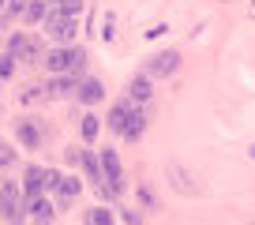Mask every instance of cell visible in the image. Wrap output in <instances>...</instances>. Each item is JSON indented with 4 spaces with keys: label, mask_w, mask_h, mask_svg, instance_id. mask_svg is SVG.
I'll use <instances>...</instances> for the list:
<instances>
[{
    "label": "cell",
    "mask_w": 255,
    "mask_h": 225,
    "mask_svg": "<svg viewBox=\"0 0 255 225\" xmlns=\"http://www.w3.org/2000/svg\"><path fill=\"white\" fill-rule=\"evenodd\" d=\"M41 64H45L53 75H60V72L79 75V72H83V64H87V53H83V49H53V53H49Z\"/></svg>",
    "instance_id": "6da1fadb"
},
{
    "label": "cell",
    "mask_w": 255,
    "mask_h": 225,
    "mask_svg": "<svg viewBox=\"0 0 255 225\" xmlns=\"http://www.w3.org/2000/svg\"><path fill=\"white\" fill-rule=\"evenodd\" d=\"M45 34L56 41H72L75 30H79V23H75V15H64V11H45Z\"/></svg>",
    "instance_id": "7a4b0ae2"
},
{
    "label": "cell",
    "mask_w": 255,
    "mask_h": 225,
    "mask_svg": "<svg viewBox=\"0 0 255 225\" xmlns=\"http://www.w3.org/2000/svg\"><path fill=\"white\" fill-rule=\"evenodd\" d=\"M98 165H102V180L113 188V195H120V192H124V169H120V158H117V150H102Z\"/></svg>",
    "instance_id": "3957f363"
},
{
    "label": "cell",
    "mask_w": 255,
    "mask_h": 225,
    "mask_svg": "<svg viewBox=\"0 0 255 225\" xmlns=\"http://www.w3.org/2000/svg\"><path fill=\"white\" fill-rule=\"evenodd\" d=\"M180 68V53L176 49H165V53H154L150 60H146V75L150 79H169V75Z\"/></svg>",
    "instance_id": "277c9868"
},
{
    "label": "cell",
    "mask_w": 255,
    "mask_h": 225,
    "mask_svg": "<svg viewBox=\"0 0 255 225\" xmlns=\"http://www.w3.org/2000/svg\"><path fill=\"white\" fill-rule=\"evenodd\" d=\"M56 177H60L56 169L30 165V169H26V177H23V192H26V195H41L45 188H53V184H56Z\"/></svg>",
    "instance_id": "5b68a950"
},
{
    "label": "cell",
    "mask_w": 255,
    "mask_h": 225,
    "mask_svg": "<svg viewBox=\"0 0 255 225\" xmlns=\"http://www.w3.org/2000/svg\"><path fill=\"white\" fill-rule=\"evenodd\" d=\"M8 56H11V60H38V41L26 38V34H11Z\"/></svg>",
    "instance_id": "8992f818"
},
{
    "label": "cell",
    "mask_w": 255,
    "mask_h": 225,
    "mask_svg": "<svg viewBox=\"0 0 255 225\" xmlns=\"http://www.w3.org/2000/svg\"><path fill=\"white\" fill-rule=\"evenodd\" d=\"M143 131H146V112L143 109H131V112H128V120H124V128H120V135H124L128 143H139Z\"/></svg>",
    "instance_id": "52a82bcc"
},
{
    "label": "cell",
    "mask_w": 255,
    "mask_h": 225,
    "mask_svg": "<svg viewBox=\"0 0 255 225\" xmlns=\"http://www.w3.org/2000/svg\"><path fill=\"white\" fill-rule=\"evenodd\" d=\"M0 218H8V222H19V192L11 184H0Z\"/></svg>",
    "instance_id": "ba28073f"
},
{
    "label": "cell",
    "mask_w": 255,
    "mask_h": 225,
    "mask_svg": "<svg viewBox=\"0 0 255 225\" xmlns=\"http://www.w3.org/2000/svg\"><path fill=\"white\" fill-rule=\"evenodd\" d=\"M15 135H19V143H23L26 150H38L41 139H45V131H41L34 120H19V124H15Z\"/></svg>",
    "instance_id": "9c48e42d"
},
{
    "label": "cell",
    "mask_w": 255,
    "mask_h": 225,
    "mask_svg": "<svg viewBox=\"0 0 255 225\" xmlns=\"http://www.w3.org/2000/svg\"><path fill=\"white\" fill-rule=\"evenodd\" d=\"M75 98H79L83 105H98V102L105 98V87H102L98 79H83L79 87H75Z\"/></svg>",
    "instance_id": "30bf717a"
},
{
    "label": "cell",
    "mask_w": 255,
    "mask_h": 225,
    "mask_svg": "<svg viewBox=\"0 0 255 225\" xmlns=\"http://www.w3.org/2000/svg\"><path fill=\"white\" fill-rule=\"evenodd\" d=\"M26 218L30 222H53V207L41 195H26Z\"/></svg>",
    "instance_id": "8fae6325"
},
{
    "label": "cell",
    "mask_w": 255,
    "mask_h": 225,
    "mask_svg": "<svg viewBox=\"0 0 255 225\" xmlns=\"http://www.w3.org/2000/svg\"><path fill=\"white\" fill-rule=\"evenodd\" d=\"M56 195H60V207H68V203H72L75 199V195H79L83 192V184H79V180H75V177H56Z\"/></svg>",
    "instance_id": "7c38bea8"
},
{
    "label": "cell",
    "mask_w": 255,
    "mask_h": 225,
    "mask_svg": "<svg viewBox=\"0 0 255 225\" xmlns=\"http://www.w3.org/2000/svg\"><path fill=\"white\" fill-rule=\"evenodd\" d=\"M45 90H49L53 98H68V94L75 90V75H72V72H60V75H53Z\"/></svg>",
    "instance_id": "4fadbf2b"
},
{
    "label": "cell",
    "mask_w": 255,
    "mask_h": 225,
    "mask_svg": "<svg viewBox=\"0 0 255 225\" xmlns=\"http://www.w3.org/2000/svg\"><path fill=\"white\" fill-rule=\"evenodd\" d=\"M150 75H135V79H131V87H128V102H150Z\"/></svg>",
    "instance_id": "5bb4252c"
},
{
    "label": "cell",
    "mask_w": 255,
    "mask_h": 225,
    "mask_svg": "<svg viewBox=\"0 0 255 225\" xmlns=\"http://www.w3.org/2000/svg\"><path fill=\"white\" fill-rule=\"evenodd\" d=\"M128 112H131V102H120V105H113V112H109V131H117L120 135V128H124V120H128Z\"/></svg>",
    "instance_id": "9a60e30c"
},
{
    "label": "cell",
    "mask_w": 255,
    "mask_h": 225,
    "mask_svg": "<svg viewBox=\"0 0 255 225\" xmlns=\"http://www.w3.org/2000/svg\"><path fill=\"white\" fill-rule=\"evenodd\" d=\"M45 4H41V0H26V8H23V19L26 23H41V19H45Z\"/></svg>",
    "instance_id": "2e32d148"
},
{
    "label": "cell",
    "mask_w": 255,
    "mask_h": 225,
    "mask_svg": "<svg viewBox=\"0 0 255 225\" xmlns=\"http://www.w3.org/2000/svg\"><path fill=\"white\" fill-rule=\"evenodd\" d=\"M79 131H83V139H87V143H94V139H98V131H102V124H98V116H94V112H87V116H83Z\"/></svg>",
    "instance_id": "e0dca14e"
},
{
    "label": "cell",
    "mask_w": 255,
    "mask_h": 225,
    "mask_svg": "<svg viewBox=\"0 0 255 225\" xmlns=\"http://www.w3.org/2000/svg\"><path fill=\"white\" fill-rule=\"evenodd\" d=\"M87 222H90V225H109V222H113V210L94 207V210H87Z\"/></svg>",
    "instance_id": "ac0fdd59"
},
{
    "label": "cell",
    "mask_w": 255,
    "mask_h": 225,
    "mask_svg": "<svg viewBox=\"0 0 255 225\" xmlns=\"http://www.w3.org/2000/svg\"><path fill=\"white\" fill-rule=\"evenodd\" d=\"M56 11H64V15H79L83 0H60V8H56Z\"/></svg>",
    "instance_id": "d6986e66"
},
{
    "label": "cell",
    "mask_w": 255,
    "mask_h": 225,
    "mask_svg": "<svg viewBox=\"0 0 255 225\" xmlns=\"http://www.w3.org/2000/svg\"><path fill=\"white\" fill-rule=\"evenodd\" d=\"M11 72H15V60H11V56H0V79H8Z\"/></svg>",
    "instance_id": "ffe728a7"
},
{
    "label": "cell",
    "mask_w": 255,
    "mask_h": 225,
    "mask_svg": "<svg viewBox=\"0 0 255 225\" xmlns=\"http://www.w3.org/2000/svg\"><path fill=\"white\" fill-rule=\"evenodd\" d=\"M11 158H15V150H8V146H0V169L8 165V161H11Z\"/></svg>",
    "instance_id": "44dd1931"
},
{
    "label": "cell",
    "mask_w": 255,
    "mask_h": 225,
    "mask_svg": "<svg viewBox=\"0 0 255 225\" xmlns=\"http://www.w3.org/2000/svg\"><path fill=\"white\" fill-rule=\"evenodd\" d=\"M64 161H68V165H79V150H64Z\"/></svg>",
    "instance_id": "7402d4cb"
}]
</instances>
